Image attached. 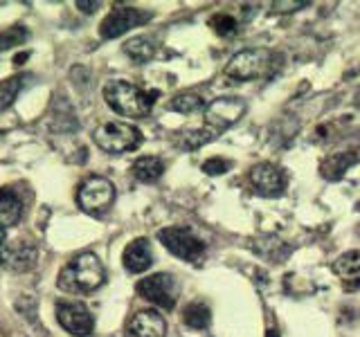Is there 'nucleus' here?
<instances>
[{"instance_id": "f257e3e1", "label": "nucleus", "mask_w": 360, "mask_h": 337, "mask_svg": "<svg viewBox=\"0 0 360 337\" xmlns=\"http://www.w3.org/2000/svg\"><path fill=\"white\" fill-rule=\"evenodd\" d=\"M106 281L104 263L93 252H84L75 256L59 272V288L65 292H75V295H84V292H93Z\"/></svg>"}, {"instance_id": "f03ea898", "label": "nucleus", "mask_w": 360, "mask_h": 337, "mask_svg": "<svg viewBox=\"0 0 360 337\" xmlns=\"http://www.w3.org/2000/svg\"><path fill=\"white\" fill-rule=\"evenodd\" d=\"M155 93H146L140 86H135L124 79H112L104 86L106 104L122 117H146L151 112Z\"/></svg>"}, {"instance_id": "7ed1b4c3", "label": "nucleus", "mask_w": 360, "mask_h": 337, "mask_svg": "<svg viewBox=\"0 0 360 337\" xmlns=\"http://www.w3.org/2000/svg\"><path fill=\"white\" fill-rule=\"evenodd\" d=\"M93 142L106 153H129L142 144V133L129 121H104L93 133Z\"/></svg>"}, {"instance_id": "20e7f679", "label": "nucleus", "mask_w": 360, "mask_h": 337, "mask_svg": "<svg viewBox=\"0 0 360 337\" xmlns=\"http://www.w3.org/2000/svg\"><path fill=\"white\" fill-rule=\"evenodd\" d=\"M270 65H273V52L266 48H252L234 54L223 72L234 81H252V79L264 77Z\"/></svg>"}, {"instance_id": "39448f33", "label": "nucleus", "mask_w": 360, "mask_h": 337, "mask_svg": "<svg viewBox=\"0 0 360 337\" xmlns=\"http://www.w3.org/2000/svg\"><path fill=\"white\" fill-rule=\"evenodd\" d=\"M158 239L174 256L189 263H200L205 256V243L189 227H165L158 232Z\"/></svg>"}, {"instance_id": "423d86ee", "label": "nucleus", "mask_w": 360, "mask_h": 337, "mask_svg": "<svg viewBox=\"0 0 360 337\" xmlns=\"http://www.w3.org/2000/svg\"><path fill=\"white\" fill-rule=\"evenodd\" d=\"M112 200H115V185L108 178L93 176L79 187L77 191V202L86 213H101L106 211Z\"/></svg>"}, {"instance_id": "0eeeda50", "label": "nucleus", "mask_w": 360, "mask_h": 337, "mask_svg": "<svg viewBox=\"0 0 360 337\" xmlns=\"http://www.w3.org/2000/svg\"><path fill=\"white\" fill-rule=\"evenodd\" d=\"M245 101L241 97H219L205 108V126L214 133H223L245 115Z\"/></svg>"}, {"instance_id": "6e6552de", "label": "nucleus", "mask_w": 360, "mask_h": 337, "mask_svg": "<svg viewBox=\"0 0 360 337\" xmlns=\"http://www.w3.org/2000/svg\"><path fill=\"white\" fill-rule=\"evenodd\" d=\"M138 295L146 301L155 303L158 308L172 310L178 299V281L167 272L151 275L138 284Z\"/></svg>"}, {"instance_id": "1a4fd4ad", "label": "nucleus", "mask_w": 360, "mask_h": 337, "mask_svg": "<svg viewBox=\"0 0 360 337\" xmlns=\"http://www.w3.org/2000/svg\"><path fill=\"white\" fill-rule=\"evenodd\" d=\"M56 319H59V324L68 333L77 335V337H88L95 329L93 312H90L88 306L82 301H61V303H56Z\"/></svg>"}, {"instance_id": "9d476101", "label": "nucleus", "mask_w": 360, "mask_h": 337, "mask_svg": "<svg viewBox=\"0 0 360 337\" xmlns=\"http://www.w3.org/2000/svg\"><path fill=\"white\" fill-rule=\"evenodd\" d=\"M149 18H151L149 11H142L138 7H117L101 20L99 34H101V39H117L122 34H127L129 29L142 25V22H146Z\"/></svg>"}, {"instance_id": "9b49d317", "label": "nucleus", "mask_w": 360, "mask_h": 337, "mask_svg": "<svg viewBox=\"0 0 360 337\" xmlns=\"http://www.w3.org/2000/svg\"><path fill=\"white\" fill-rule=\"evenodd\" d=\"M39 261V247L30 241H9L0 247V265L11 272H27Z\"/></svg>"}, {"instance_id": "f8f14e48", "label": "nucleus", "mask_w": 360, "mask_h": 337, "mask_svg": "<svg viewBox=\"0 0 360 337\" xmlns=\"http://www.w3.org/2000/svg\"><path fill=\"white\" fill-rule=\"evenodd\" d=\"M250 183H252V187H255V191L259 196L277 198V196L284 194V189L288 185V178L279 166L270 164V162H262V164L252 166Z\"/></svg>"}, {"instance_id": "ddd939ff", "label": "nucleus", "mask_w": 360, "mask_h": 337, "mask_svg": "<svg viewBox=\"0 0 360 337\" xmlns=\"http://www.w3.org/2000/svg\"><path fill=\"white\" fill-rule=\"evenodd\" d=\"M165 335H167V322L158 310L135 312L127 326V337H165Z\"/></svg>"}, {"instance_id": "4468645a", "label": "nucleus", "mask_w": 360, "mask_h": 337, "mask_svg": "<svg viewBox=\"0 0 360 337\" xmlns=\"http://www.w3.org/2000/svg\"><path fill=\"white\" fill-rule=\"evenodd\" d=\"M122 263H124V267H127V272H131V275L146 272L153 263V252H151L149 241L135 239L133 243H129L127 247H124Z\"/></svg>"}, {"instance_id": "2eb2a0df", "label": "nucleus", "mask_w": 360, "mask_h": 337, "mask_svg": "<svg viewBox=\"0 0 360 337\" xmlns=\"http://www.w3.org/2000/svg\"><path fill=\"white\" fill-rule=\"evenodd\" d=\"M22 218V202L9 189H0V227H14Z\"/></svg>"}, {"instance_id": "dca6fc26", "label": "nucleus", "mask_w": 360, "mask_h": 337, "mask_svg": "<svg viewBox=\"0 0 360 337\" xmlns=\"http://www.w3.org/2000/svg\"><path fill=\"white\" fill-rule=\"evenodd\" d=\"M131 171L140 183H155L165 173V162L158 155H142L133 162Z\"/></svg>"}, {"instance_id": "f3484780", "label": "nucleus", "mask_w": 360, "mask_h": 337, "mask_svg": "<svg viewBox=\"0 0 360 337\" xmlns=\"http://www.w3.org/2000/svg\"><path fill=\"white\" fill-rule=\"evenodd\" d=\"M158 45L151 37H133L124 43V54L131 56L135 63H146L155 56Z\"/></svg>"}, {"instance_id": "a211bd4d", "label": "nucleus", "mask_w": 360, "mask_h": 337, "mask_svg": "<svg viewBox=\"0 0 360 337\" xmlns=\"http://www.w3.org/2000/svg\"><path fill=\"white\" fill-rule=\"evenodd\" d=\"M356 162H358V157L354 153H333L331 157H326L322 162V176L329 180H338V178H342L347 168Z\"/></svg>"}, {"instance_id": "6ab92c4d", "label": "nucleus", "mask_w": 360, "mask_h": 337, "mask_svg": "<svg viewBox=\"0 0 360 337\" xmlns=\"http://www.w3.org/2000/svg\"><path fill=\"white\" fill-rule=\"evenodd\" d=\"M219 135L210 131L207 126H202V128H191V131H185L183 135H180V146L187 151H196L200 149V146H205L210 144L212 140H217Z\"/></svg>"}, {"instance_id": "aec40b11", "label": "nucleus", "mask_w": 360, "mask_h": 337, "mask_svg": "<svg viewBox=\"0 0 360 337\" xmlns=\"http://www.w3.org/2000/svg\"><path fill=\"white\" fill-rule=\"evenodd\" d=\"M183 322L189 326V329H205V326L210 324V308L202 301L189 303V306L185 308Z\"/></svg>"}, {"instance_id": "412c9836", "label": "nucleus", "mask_w": 360, "mask_h": 337, "mask_svg": "<svg viewBox=\"0 0 360 337\" xmlns=\"http://www.w3.org/2000/svg\"><path fill=\"white\" fill-rule=\"evenodd\" d=\"M200 108H202V97L196 93H180L169 101V110L183 112V115H189V112H196Z\"/></svg>"}, {"instance_id": "4be33fe9", "label": "nucleus", "mask_w": 360, "mask_h": 337, "mask_svg": "<svg viewBox=\"0 0 360 337\" xmlns=\"http://www.w3.org/2000/svg\"><path fill=\"white\" fill-rule=\"evenodd\" d=\"M333 272L342 275V277L358 275L360 272V250H349L338 256L333 261Z\"/></svg>"}, {"instance_id": "5701e85b", "label": "nucleus", "mask_w": 360, "mask_h": 337, "mask_svg": "<svg viewBox=\"0 0 360 337\" xmlns=\"http://www.w3.org/2000/svg\"><path fill=\"white\" fill-rule=\"evenodd\" d=\"M20 88H22L20 77H9V79H3V81H0V110H5L14 104Z\"/></svg>"}, {"instance_id": "b1692460", "label": "nucleus", "mask_w": 360, "mask_h": 337, "mask_svg": "<svg viewBox=\"0 0 360 337\" xmlns=\"http://www.w3.org/2000/svg\"><path fill=\"white\" fill-rule=\"evenodd\" d=\"M210 25L214 27V32L217 34H221V37H230V34H234L236 32V20L232 18V16H228V14H219V16H214L212 20H210Z\"/></svg>"}, {"instance_id": "393cba45", "label": "nucleus", "mask_w": 360, "mask_h": 337, "mask_svg": "<svg viewBox=\"0 0 360 337\" xmlns=\"http://www.w3.org/2000/svg\"><path fill=\"white\" fill-rule=\"evenodd\" d=\"M25 39H27L25 29H22V27H11V29L0 34V50H7V48H11V45H18L20 41H25Z\"/></svg>"}, {"instance_id": "a878e982", "label": "nucleus", "mask_w": 360, "mask_h": 337, "mask_svg": "<svg viewBox=\"0 0 360 337\" xmlns=\"http://www.w3.org/2000/svg\"><path fill=\"white\" fill-rule=\"evenodd\" d=\"M230 168V162L228 160H221V157H210L207 162H202V171L207 176H219V173H225Z\"/></svg>"}, {"instance_id": "bb28decb", "label": "nucleus", "mask_w": 360, "mask_h": 337, "mask_svg": "<svg viewBox=\"0 0 360 337\" xmlns=\"http://www.w3.org/2000/svg\"><path fill=\"white\" fill-rule=\"evenodd\" d=\"M97 5H99V3H82V0L77 3V7H82V11H86V14H93Z\"/></svg>"}, {"instance_id": "cd10ccee", "label": "nucleus", "mask_w": 360, "mask_h": 337, "mask_svg": "<svg viewBox=\"0 0 360 337\" xmlns=\"http://www.w3.org/2000/svg\"><path fill=\"white\" fill-rule=\"evenodd\" d=\"M5 245V227H0V247Z\"/></svg>"}]
</instances>
